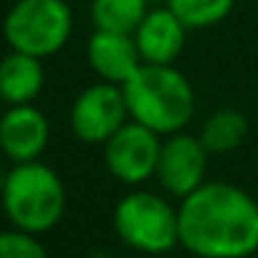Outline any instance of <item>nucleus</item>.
<instances>
[{"instance_id": "20e7f679", "label": "nucleus", "mask_w": 258, "mask_h": 258, "mask_svg": "<svg viewBox=\"0 0 258 258\" xmlns=\"http://www.w3.org/2000/svg\"><path fill=\"white\" fill-rule=\"evenodd\" d=\"M114 233L129 248L147 255L170 253L180 245V218L177 208L160 192L132 190L126 192L111 215Z\"/></svg>"}, {"instance_id": "f257e3e1", "label": "nucleus", "mask_w": 258, "mask_h": 258, "mask_svg": "<svg viewBox=\"0 0 258 258\" xmlns=\"http://www.w3.org/2000/svg\"><path fill=\"white\" fill-rule=\"evenodd\" d=\"M180 245L195 258H248L258 250V200L243 187L205 180L180 200Z\"/></svg>"}, {"instance_id": "0eeeda50", "label": "nucleus", "mask_w": 258, "mask_h": 258, "mask_svg": "<svg viewBox=\"0 0 258 258\" xmlns=\"http://www.w3.org/2000/svg\"><path fill=\"white\" fill-rule=\"evenodd\" d=\"M129 121L124 91L116 84L96 81L76 94L69 109L71 132L81 145H104L116 129Z\"/></svg>"}, {"instance_id": "423d86ee", "label": "nucleus", "mask_w": 258, "mask_h": 258, "mask_svg": "<svg viewBox=\"0 0 258 258\" xmlns=\"http://www.w3.org/2000/svg\"><path fill=\"white\" fill-rule=\"evenodd\" d=\"M101 150H104V165L116 182L140 187L155 180L162 137L129 119L101 145Z\"/></svg>"}, {"instance_id": "f3484780", "label": "nucleus", "mask_w": 258, "mask_h": 258, "mask_svg": "<svg viewBox=\"0 0 258 258\" xmlns=\"http://www.w3.org/2000/svg\"><path fill=\"white\" fill-rule=\"evenodd\" d=\"M0 116H3V109H0Z\"/></svg>"}, {"instance_id": "6e6552de", "label": "nucleus", "mask_w": 258, "mask_h": 258, "mask_svg": "<svg viewBox=\"0 0 258 258\" xmlns=\"http://www.w3.org/2000/svg\"><path fill=\"white\" fill-rule=\"evenodd\" d=\"M208 157H210V152L205 150V145L200 142L198 135H190L185 129L175 132V135H167V137H162L155 180L167 198L182 200L205 182Z\"/></svg>"}, {"instance_id": "ddd939ff", "label": "nucleus", "mask_w": 258, "mask_h": 258, "mask_svg": "<svg viewBox=\"0 0 258 258\" xmlns=\"http://www.w3.org/2000/svg\"><path fill=\"white\" fill-rule=\"evenodd\" d=\"M200 142L210 155H228L248 137V119L238 109H215L200 126Z\"/></svg>"}, {"instance_id": "4468645a", "label": "nucleus", "mask_w": 258, "mask_h": 258, "mask_svg": "<svg viewBox=\"0 0 258 258\" xmlns=\"http://www.w3.org/2000/svg\"><path fill=\"white\" fill-rule=\"evenodd\" d=\"M152 0H91L89 18L96 31L135 33Z\"/></svg>"}, {"instance_id": "9b49d317", "label": "nucleus", "mask_w": 258, "mask_h": 258, "mask_svg": "<svg viewBox=\"0 0 258 258\" xmlns=\"http://www.w3.org/2000/svg\"><path fill=\"white\" fill-rule=\"evenodd\" d=\"M86 61L99 81H109L121 86L142 66L140 48L132 33H114V31H96L86 41Z\"/></svg>"}, {"instance_id": "7ed1b4c3", "label": "nucleus", "mask_w": 258, "mask_h": 258, "mask_svg": "<svg viewBox=\"0 0 258 258\" xmlns=\"http://www.w3.org/2000/svg\"><path fill=\"white\" fill-rule=\"evenodd\" d=\"M0 200L13 228L41 235L56 228L66 210V187L41 160L13 165L0 182Z\"/></svg>"}, {"instance_id": "9d476101", "label": "nucleus", "mask_w": 258, "mask_h": 258, "mask_svg": "<svg viewBox=\"0 0 258 258\" xmlns=\"http://www.w3.org/2000/svg\"><path fill=\"white\" fill-rule=\"evenodd\" d=\"M187 31L190 28L167 6L150 8L142 23L137 26V31L132 33L142 63H160V66L177 63L187 43Z\"/></svg>"}, {"instance_id": "2eb2a0df", "label": "nucleus", "mask_w": 258, "mask_h": 258, "mask_svg": "<svg viewBox=\"0 0 258 258\" xmlns=\"http://www.w3.org/2000/svg\"><path fill=\"white\" fill-rule=\"evenodd\" d=\"M165 6L190 31H205L223 23L233 13L235 0H165Z\"/></svg>"}, {"instance_id": "1a4fd4ad", "label": "nucleus", "mask_w": 258, "mask_h": 258, "mask_svg": "<svg viewBox=\"0 0 258 258\" xmlns=\"http://www.w3.org/2000/svg\"><path fill=\"white\" fill-rule=\"evenodd\" d=\"M51 140V124L36 104L8 106L0 116V152L13 165L41 160Z\"/></svg>"}, {"instance_id": "39448f33", "label": "nucleus", "mask_w": 258, "mask_h": 258, "mask_svg": "<svg viewBox=\"0 0 258 258\" xmlns=\"http://www.w3.org/2000/svg\"><path fill=\"white\" fill-rule=\"evenodd\" d=\"M74 33V11L66 0H16L3 18V36L13 51L51 58Z\"/></svg>"}, {"instance_id": "f03ea898", "label": "nucleus", "mask_w": 258, "mask_h": 258, "mask_svg": "<svg viewBox=\"0 0 258 258\" xmlns=\"http://www.w3.org/2000/svg\"><path fill=\"white\" fill-rule=\"evenodd\" d=\"M129 119L160 137L182 132L195 116V89L172 63H142L121 84Z\"/></svg>"}, {"instance_id": "f8f14e48", "label": "nucleus", "mask_w": 258, "mask_h": 258, "mask_svg": "<svg viewBox=\"0 0 258 258\" xmlns=\"http://www.w3.org/2000/svg\"><path fill=\"white\" fill-rule=\"evenodd\" d=\"M46 84L43 58L13 51L0 58V101L8 106L33 104Z\"/></svg>"}, {"instance_id": "dca6fc26", "label": "nucleus", "mask_w": 258, "mask_h": 258, "mask_svg": "<svg viewBox=\"0 0 258 258\" xmlns=\"http://www.w3.org/2000/svg\"><path fill=\"white\" fill-rule=\"evenodd\" d=\"M0 258H48V253L38 235L13 228L0 233Z\"/></svg>"}]
</instances>
